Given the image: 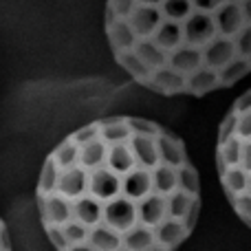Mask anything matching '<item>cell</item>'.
Wrapping results in <instances>:
<instances>
[{"instance_id": "cell-1", "label": "cell", "mask_w": 251, "mask_h": 251, "mask_svg": "<svg viewBox=\"0 0 251 251\" xmlns=\"http://www.w3.org/2000/svg\"><path fill=\"white\" fill-rule=\"evenodd\" d=\"M201 203L185 141L134 115L75 128L44 156L35 183L38 221L55 251H178Z\"/></svg>"}, {"instance_id": "cell-2", "label": "cell", "mask_w": 251, "mask_h": 251, "mask_svg": "<svg viewBox=\"0 0 251 251\" xmlns=\"http://www.w3.org/2000/svg\"><path fill=\"white\" fill-rule=\"evenodd\" d=\"M115 64L161 97H207L251 71V0H106Z\"/></svg>"}, {"instance_id": "cell-3", "label": "cell", "mask_w": 251, "mask_h": 251, "mask_svg": "<svg viewBox=\"0 0 251 251\" xmlns=\"http://www.w3.org/2000/svg\"><path fill=\"white\" fill-rule=\"evenodd\" d=\"M216 174L223 196L245 227L251 216V97L238 95L229 104L216 132Z\"/></svg>"}, {"instance_id": "cell-4", "label": "cell", "mask_w": 251, "mask_h": 251, "mask_svg": "<svg viewBox=\"0 0 251 251\" xmlns=\"http://www.w3.org/2000/svg\"><path fill=\"white\" fill-rule=\"evenodd\" d=\"M0 251H13L11 238H9V227L2 216H0Z\"/></svg>"}]
</instances>
